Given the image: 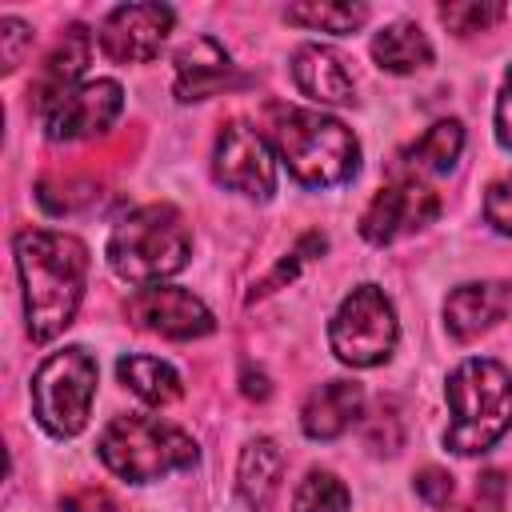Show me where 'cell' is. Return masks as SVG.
<instances>
[{
	"mask_svg": "<svg viewBox=\"0 0 512 512\" xmlns=\"http://www.w3.org/2000/svg\"><path fill=\"white\" fill-rule=\"evenodd\" d=\"M116 376H120V384H124L132 396H140V400L152 404V408H164V404L180 400V392H184L176 368L164 364V360H156V356H124V360L116 364Z\"/></svg>",
	"mask_w": 512,
	"mask_h": 512,
	"instance_id": "20",
	"label": "cell"
},
{
	"mask_svg": "<svg viewBox=\"0 0 512 512\" xmlns=\"http://www.w3.org/2000/svg\"><path fill=\"white\" fill-rule=\"evenodd\" d=\"M440 212V196L416 180H396L372 196L360 216V236L368 244H396L420 228H428Z\"/></svg>",
	"mask_w": 512,
	"mask_h": 512,
	"instance_id": "9",
	"label": "cell"
},
{
	"mask_svg": "<svg viewBox=\"0 0 512 512\" xmlns=\"http://www.w3.org/2000/svg\"><path fill=\"white\" fill-rule=\"evenodd\" d=\"M464 152V128L460 120H436L404 156L420 172H448Z\"/></svg>",
	"mask_w": 512,
	"mask_h": 512,
	"instance_id": "22",
	"label": "cell"
},
{
	"mask_svg": "<svg viewBox=\"0 0 512 512\" xmlns=\"http://www.w3.org/2000/svg\"><path fill=\"white\" fill-rule=\"evenodd\" d=\"M176 12L168 4H120L100 24V48L116 64H148L160 56Z\"/></svg>",
	"mask_w": 512,
	"mask_h": 512,
	"instance_id": "10",
	"label": "cell"
},
{
	"mask_svg": "<svg viewBox=\"0 0 512 512\" xmlns=\"http://www.w3.org/2000/svg\"><path fill=\"white\" fill-rule=\"evenodd\" d=\"M508 312H512V284L508 280L460 284L444 300V324L456 340H472V336L496 328Z\"/></svg>",
	"mask_w": 512,
	"mask_h": 512,
	"instance_id": "13",
	"label": "cell"
},
{
	"mask_svg": "<svg viewBox=\"0 0 512 512\" xmlns=\"http://www.w3.org/2000/svg\"><path fill=\"white\" fill-rule=\"evenodd\" d=\"M360 412H364V388L356 380H324L304 400L300 428L308 440H336L360 420Z\"/></svg>",
	"mask_w": 512,
	"mask_h": 512,
	"instance_id": "14",
	"label": "cell"
},
{
	"mask_svg": "<svg viewBox=\"0 0 512 512\" xmlns=\"http://www.w3.org/2000/svg\"><path fill=\"white\" fill-rule=\"evenodd\" d=\"M416 496L432 508H444L452 500V476L444 468H420L416 472Z\"/></svg>",
	"mask_w": 512,
	"mask_h": 512,
	"instance_id": "27",
	"label": "cell"
},
{
	"mask_svg": "<svg viewBox=\"0 0 512 512\" xmlns=\"http://www.w3.org/2000/svg\"><path fill=\"white\" fill-rule=\"evenodd\" d=\"M124 312L136 328L156 332L164 340H196L216 328L212 312L184 288H160V284L140 288L124 300Z\"/></svg>",
	"mask_w": 512,
	"mask_h": 512,
	"instance_id": "11",
	"label": "cell"
},
{
	"mask_svg": "<svg viewBox=\"0 0 512 512\" xmlns=\"http://www.w3.org/2000/svg\"><path fill=\"white\" fill-rule=\"evenodd\" d=\"M16 268L24 284V320L36 344L60 336L84 296L88 248L68 232L24 228L16 236Z\"/></svg>",
	"mask_w": 512,
	"mask_h": 512,
	"instance_id": "1",
	"label": "cell"
},
{
	"mask_svg": "<svg viewBox=\"0 0 512 512\" xmlns=\"http://www.w3.org/2000/svg\"><path fill=\"white\" fill-rule=\"evenodd\" d=\"M188 252H192L188 228L176 216V208H168V204H144V208L128 212L108 236L112 272L120 280L144 284V288L176 276L188 264Z\"/></svg>",
	"mask_w": 512,
	"mask_h": 512,
	"instance_id": "4",
	"label": "cell"
},
{
	"mask_svg": "<svg viewBox=\"0 0 512 512\" xmlns=\"http://www.w3.org/2000/svg\"><path fill=\"white\" fill-rule=\"evenodd\" d=\"M272 140L280 160L304 188H336L360 168L356 136L336 116L312 108H276Z\"/></svg>",
	"mask_w": 512,
	"mask_h": 512,
	"instance_id": "3",
	"label": "cell"
},
{
	"mask_svg": "<svg viewBox=\"0 0 512 512\" xmlns=\"http://www.w3.org/2000/svg\"><path fill=\"white\" fill-rule=\"evenodd\" d=\"M484 220L496 232H512V172L488 184V192H484Z\"/></svg>",
	"mask_w": 512,
	"mask_h": 512,
	"instance_id": "26",
	"label": "cell"
},
{
	"mask_svg": "<svg viewBox=\"0 0 512 512\" xmlns=\"http://www.w3.org/2000/svg\"><path fill=\"white\" fill-rule=\"evenodd\" d=\"M396 312L388 304V296L376 284H360L352 288L328 328V344L336 352V360L352 364V368H376L392 356L396 348Z\"/></svg>",
	"mask_w": 512,
	"mask_h": 512,
	"instance_id": "7",
	"label": "cell"
},
{
	"mask_svg": "<svg viewBox=\"0 0 512 512\" xmlns=\"http://www.w3.org/2000/svg\"><path fill=\"white\" fill-rule=\"evenodd\" d=\"M280 476H284V452L276 448V440H268V436L248 440L240 452V468H236L240 500L252 512H268L280 492Z\"/></svg>",
	"mask_w": 512,
	"mask_h": 512,
	"instance_id": "18",
	"label": "cell"
},
{
	"mask_svg": "<svg viewBox=\"0 0 512 512\" xmlns=\"http://www.w3.org/2000/svg\"><path fill=\"white\" fill-rule=\"evenodd\" d=\"M292 80L316 104H352L356 100V84H352L344 60L324 44H304L292 52Z\"/></svg>",
	"mask_w": 512,
	"mask_h": 512,
	"instance_id": "16",
	"label": "cell"
},
{
	"mask_svg": "<svg viewBox=\"0 0 512 512\" xmlns=\"http://www.w3.org/2000/svg\"><path fill=\"white\" fill-rule=\"evenodd\" d=\"M240 380H244V396H248V400H268V392H272V388H268V376H264L260 368H256V372H252V368H244V376H240Z\"/></svg>",
	"mask_w": 512,
	"mask_h": 512,
	"instance_id": "29",
	"label": "cell"
},
{
	"mask_svg": "<svg viewBox=\"0 0 512 512\" xmlns=\"http://www.w3.org/2000/svg\"><path fill=\"white\" fill-rule=\"evenodd\" d=\"M500 16H504V4H496V0H452V4H440V20L456 36L488 32Z\"/></svg>",
	"mask_w": 512,
	"mask_h": 512,
	"instance_id": "24",
	"label": "cell"
},
{
	"mask_svg": "<svg viewBox=\"0 0 512 512\" xmlns=\"http://www.w3.org/2000/svg\"><path fill=\"white\" fill-rule=\"evenodd\" d=\"M28 48H32V28L24 20H16V16H4L0 20V68L16 72Z\"/></svg>",
	"mask_w": 512,
	"mask_h": 512,
	"instance_id": "25",
	"label": "cell"
},
{
	"mask_svg": "<svg viewBox=\"0 0 512 512\" xmlns=\"http://www.w3.org/2000/svg\"><path fill=\"white\" fill-rule=\"evenodd\" d=\"M92 396H96V360L84 348L52 352L32 376V412L60 440L84 432L92 416Z\"/></svg>",
	"mask_w": 512,
	"mask_h": 512,
	"instance_id": "6",
	"label": "cell"
},
{
	"mask_svg": "<svg viewBox=\"0 0 512 512\" xmlns=\"http://www.w3.org/2000/svg\"><path fill=\"white\" fill-rule=\"evenodd\" d=\"M372 60L384 68V72H396V76H408V72H420L432 64V44L428 36L408 24V20H396V24H384L376 36H372Z\"/></svg>",
	"mask_w": 512,
	"mask_h": 512,
	"instance_id": "19",
	"label": "cell"
},
{
	"mask_svg": "<svg viewBox=\"0 0 512 512\" xmlns=\"http://www.w3.org/2000/svg\"><path fill=\"white\" fill-rule=\"evenodd\" d=\"M124 108V92L116 80H88V84H76L64 100H56L48 112H44V132L48 140H84V136H96L104 132Z\"/></svg>",
	"mask_w": 512,
	"mask_h": 512,
	"instance_id": "12",
	"label": "cell"
},
{
	"mask_svg": "<svg viewBox=\"0 0 512 512\" xmlns=\"http://www.w3.org/2000/svg\"><path fill=\"white\" fill-rule=\"evenodd\" d=\"M496 140H500V148L512 152V68L504 72V84L496 96Z\"/></svg>",
	"mask_w": 512,
	"mask_h": 512,
	"instance_id": "28",
	"label": "cell"
},
{
	"mask_svg": "<svg viewBox=\"0 0 512 512\" xmlns=\"http://www.w3.org/2000/svg\"><path fill=\"white\" fill-rule=\"evenodd\" d=\"M212 176H216V184H224L240 196L268 200L276 192V160H272L268 140L252 124L228 120L212 148Z\"/></svg>",
	"mask_w": 512,
	"mask_h": 512,
	"instance_id": "8",
	"label": "cell"
},
{
	"mask_svg": "<svg viewBox=\"0 0 512 512\" xmlns=\"http://www.w3.org/2000/svg\"><path fill=\"white\" fill-rule=\"evenodd\" d=\"M228 76H232V60H228L224 44L212 40V36H196L176 52V84H172V92H176L180 104L208 100L228 84Z\"/></svg>",
	"mask_w": 512,
	"mask_h": 512,
	"instance_id": "15",
	"label": "cell"
},
{
	"mask_svg": "<svg viewBox=\"0 0 512 512\" xmlns=\"http://www.w3.org/2000/svg\"><path fill=\"white\" fill-rule=\"evenodd\" d=\"M444 392L452 408L444 444L456 456H480L512 428V376L500 360H464L460 368H452Z\"/></svg>",
	"mask_w": 512,
	"mask_h": 512,
	"instance_id": "2",
	"label": "cell"
},
{
	"mask_svg": "<svg viewBox=\"0 0 512 512\" xmlns=\"http://www.w3.org/2000/svg\"><path fill=\"white\" fill-rule=\"evenodd\" d=\"M88 48H92L88 32H84L80 24H72V28L64 32V40L48 52V60H44L36 84H32V100H36L40 112H48L56 100H64V96L76 88V76H80L84 64H88Z\"/></svg>",
	"mask_w": 512,
	"mask_h": 512,
	"instance_id": "17",
	"label": "cell"
},
{
	"mask_svg": "<svg viewBox=\"0 0 512 512\" xmlns=\"http://www.w3.org/2000/svg\"><path fill=\"white\" fill-rule=\"evenodd\" d=\"M284 20L308 32H332V36H348L368 20L364 4H340V0H304V4H288Z\"/></svg>",
	"mask_w": 512,
	"mask_h": 512,
	"instance_id": "21",
	"label": "cell"
},
{
	"mask_svg": "<svg viewBox=\"0 0 512 512\" xmlns=\"http://www.w3.org/2000/svg\"><path fill=\"white\" fill-rule=\"evenodd\" d=\"M100 460L128 484H148L196 464V440L148 416H116L100 432Z\"/></svg>",
	"mask_w": 512,
	"mask_h": 512,
	"instance_id": "5",
	"label": "cell"
},
{
	"mask_svg": "<svg viewBox=\"0 0 512 512\" xmlns=\"http://www.w3.org/2000/svg\"><path fill=\"white\" fill-rule=\"evenodd\" d=\"M348 504H352L348 488L340 484V476L324 468H312L292 492V512H348Z\"/></svg>",
	"mask_w": 512,
	"mask_h": 512,
	"instance_id": "23",
	"label": "cell"
}]
</instances>
